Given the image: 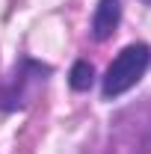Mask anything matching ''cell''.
Wrapping results in <instances>:
<instances>
[{"mask_svg": "<svg viewBox=\"0 0 151 154\" xmlns=\"http://www.w3.org/2000/svg\"><path fill=\"white\" fill-rule=\"evenodd\" d=\"M148 62H151L148 45H142V42L128 45V48L110 62V68H107V74H104V98H119L122 92H128L131 86H136L139 77L145 74Z\"/></svg>", "mask_w": 151, "mask_h": 154, "instance_id": "obj_1", "label": "cell"}, {"mask_svg": "<svg viewBox=\"0 0 151 154\" xmlns=\"http://www.w3.org/2000/svg\"><path fill=\"white\" fill-rule=\"evenodd\" d=\"M51 68L33 62V59H21L15 65V71L0 83V110H18L30 98L36 95V89L48 80Z\"/></svg>", "mask_w": 151, "mask_h": 154, "instance_id": "obj_2", "label": "cell"}, {"mask_svg": "<svg viewBox=\"0 0 151 154\" xmlns=\"http://www.w3.org/2000/svg\"><path fill=\"white\" fill-rule=\"evenodd\" d=\"M119 18H122V3L119 0H98L92 15V36L95 42H104V38L113 36V30L119 27Z\"/></svg>", "mask_w": 151, "mask_h": 154, "instance_id": "obj_3", "label": "cell"}, {"mask_svg": "<svg viewBox=\"0 0 151 154\" xmlns=\"http://www.w3.org/2000/svg\"><path fill=\"white\" fill-rule=\"evenodd\" d=\"M95 80V68L89 65V62H74V68H71V86H74L77 92H83V89H89Z\"/></svg>", "mask_w": 151, "mask_h": 154, "instance_id": "obj_4", "label": "cell"}, {"mask_svg": "<svg viewBox=\"0 0 151 154\" xmlns=\"http://www.w3.org/2000/svg\"><path fill=\"white\" fill-rule=\"evenodd\" d=\"M145 3H151V0H145Z\"/></svg>", "mask_w": 151, "mask_h": 154, "instance_id": "obj_5", "label": "cell"}]
</instances>
